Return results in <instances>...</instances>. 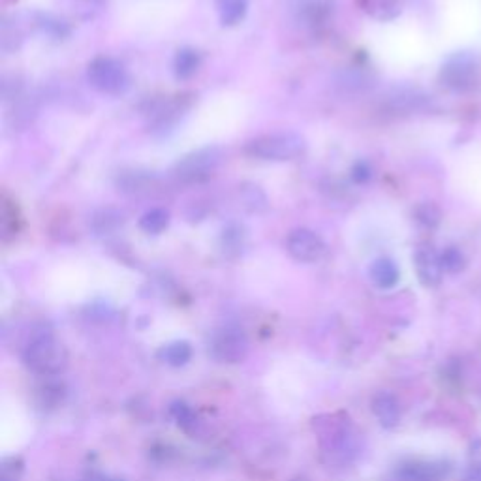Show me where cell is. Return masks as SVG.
Here are the masks:
<instances>
[{"instance_id": "16", "label": "cell", "mask_w": 481, "mask_h": 481, "mask_svg": "<svg viewBox=\"0 0 481 481\" xmlns=\"http://www.w3.org/2000/svg\"><path fill=\"white\" fill-rule=\"evenodd\" d=\"M158 360L164 361L165 365L175 367V369L184 367V365H188V361L192 360V346H191V343H186V341H174V343L160 348Z\"/></svg>"}, {"instance_id": "2", "label": "cell", "mask_w": 481, "mask_h": 481, "mask_svg": "<svg viewBox=\"0 0 481 481\" xmlns=\"http://www.w3.org/2000/svg\"><path fill=\"white\" fill-rule=\"evenodd\" d=\"M245 153L265 162H289L307 153V139L298 132L265 134L248 141Z\"/></svg>"}, {"instance_id": "7", "label": "cell", "mask_w": 481, "mask_h": 481, "mask_svg": "<svg viewBox=\"0 0 481 481\" xmlns=\"http://www.w3.org/2000/svg\"><path fill=\"white\" fill-rule=\"evenodd\" d=\"M325 431H320V444L325 455H329L333 461L344 463L353 453V432H352V423L348 422V417L343 420H334V415L329 417V422L324 423Z\"/></svg>"}, {"instance_id": "8", "label": "cell", "mask_w": 481, "mask_h": 481, "mask_svg": "<svg viewBox=\"0 0 481 481\" xmlns=\"http://www.w3.org/2000/svg\"><path fill=\"white\" fill-rule=\"evenodd\" d=\"M288 254L299 263H318L324 260L327 246L322 237L307 227L294 229L286 239Z\"/></svg>"}, {"instance_id": "31", "label": "cell", "mask_w": 481, "mask_h": 481, "mask_svg": "<svg viewBox=\"0 0 481 481\" xmlns=\"http://www.w3.org/2000/svg\"><path fill=\"white\" fill-rule=\"evenodd\" d=\"M370 177H372V167L369 165V162H365V160L355 162V165L352 167V179H353L355 183L363 184V183H367Z\"/></svg>"}, {"instance_id": "15", "label": "cell", "mask_w": 481, "mask_h": 481, "mask_svg": "<svg viewBox=\"0 0 481 481\" xmlns=\"http://www.w3.org/2000/svg\"><path fill=\"white\" fill-rule=\"evenodd\" d=\"M246 246V229L241 224H227L220 234V248L229 258H237L243 254Z\"/></svg>"}, {"instance_id": "20", "label": "cell", "mask_w": 481, "mask_h": 481, "mask_svg": "<svg viewBox=\"0 0 481 481\" xmlns=\"http://www.w3.org/2000/svg\"><path fill=\"white\" fill-rule=\"evenodd\" d=\"M122 224H124V217H122V213L115 211V209H102V211H98L91 220V227L98 236L111 234V232H115V229H119Z\"/></svg>"}, {"instance_id": "12", "label": "cell", "mask_w": 481, "mask_h": 481, "mask_svg": "<svg viewBox=\"0 0 481 481\" xmlns=\"http://www.w3.org/2000/svg\"><path fill=\"white\" fill-rule=\"evenodd\" d=\"M372 414L384 429H393L401 422V405L389 391H380L372 396Z\"/></svg>"}, {"instance_id": "3", "label": "cell", "mask_w": 481, "mask_h": 481, "mask_svg": "<svg viewBox=\"0 0 481 481\" xmlns=\"http://www.w3.org/2000/svg\"><path fill=\"white\" fill-rule=\"evenodd\" d=\"M479 60L470 51H457L450 55L438 72V81L442 83V87L457 94L474 91L479 85Z\"/></svg>"}, {"instance_id": "26", "label": "cell", "mask_w": 481, "mask_h": 481, "mask_svg": "<svg viewBox=\"0 0 481 481\" xmlns=\"http://www.w3.org/2000/svg\"><path fill=\"white\" fill-rule=\"evenodd\" d=\"M414 217H415L417 224H422L427 229H434V227L441 226L442 211L438 209V205H434L431 201H425V203H420L415 207Z\"/></svg>"}, {"instance_id": "22", "label": "cell", "mask_w": 481, "mask_h": 481, "mask_svg": "<svg viewBox=\"0 0 481 481\" xmlns=\"http://www.w3.org/2000/svg\"><path fill=\"white\" fill-rule=\"evenodd\" d=\"M170 414L175 420V423L186 431V432H196L200 427V417L196 412L188 406L184 401H174L170 406Z\"/></svg>"}, {"instance_id": "4", "label": "cell", "mask_w": 481, "mask_h": 481, "mask_svg": "<svg viewBox=\"0 0 481 481\" xmlns=\"http://www.w3.org/2000/svg\"><path fill=\"white\" fill-rule=\"evenodd\" d=\"M91 87L102 94L119 96L130 89V74L122 62L111 57H98L87 68Z\"/></svg>"}, {"instance_id": "14", "label": "cell", "mask_w": 481, "mask_h": 481, "mask_svg": "<svg viewBox=\"0 0 481 481\" xmlns=\"http://www.w3.org/2000/svg\"><path fill=\"white\" fill-rule=\"evenodd\" d=\"M360 8L376 21H393L401 15V0H358Z\"/></svg>"}, {"instance_id": "18", "label": "cell", "mask_w": 481, "mask_h": 481, "mask_svg": "<svg viewBox=\"0 0 481 481\" xmlns=\"http://www.w3.org/2000/svg\"><path fill=\"white\" fill-rule=\"evenodd\" d=\"M155 175L149 172H139V170H132V172H122L117 179V186L119 191L124 194H139L149 191V184L153 183Z\"/></svg>"}, {"instance_id": "10", "label": "cell", "mask_w": 481, "mask_h": 481, "mask_svg": "<svg viewBox=\"0 0 481 481\" xmlns=\"http://www.w3.org/2000/svg\"><path fill=\"white\" fill-rule=\"evenodd\" d=\"M450 474L451 465L448 461H427V459L406 461L395 472L399 481H446Z\"/></svg>"}, {"instance_id": "6", "label": "cell", "mask_w": 481, "mask_h": 481, "mask_svg": "<svg viewBox=\"0 0 481 481\" xmlns=\"http://www.w3.org/2000/svg\"><path fill=\"white\" fill-rule=\"evenodd\" d=\"M209 350L217 361L236 365L245 361L248 355V339L241 327L224 325L213 333Z\"/></svg>"}, {"instance_id": "21", "label": "cell", "mask_w": 481, "mask_h": 481, "mask_svg": "<svg viewBox=\"0 0 481 481\" xmlns=\"http://www.w3.org/2000/svg\"><path fill=\"white\" fill-rule=\"evenodd\" d=\"M170 226V213L165 209H151L139 218V227L149 236H160Z\"/></svg>"}, {"instance_id": "35", "label": "cell", "mask_w": 481, "mask_h": 481, "mask_svg": "<svg viewBox=\"0 0 481 481\" xmlns=\"http://www.w3.org/2000/svg\"><path fill=\"white\" fill-rule=\"evenodd\" d=\"M102 481H120V479H110V477H103Z\"/></svg>"}, {"instance_id": "28", "label": "cell", "mask_w": 481, "mask_h": 481, "mask_svg": "<svg viewBox=\"0 0 481 481\" xmlns=\"http://www.w3.org/2000/svg\"><path fill=\"white\" fill-rule=\"evenodd\" d=\"M38 27L46 36L53 40H65L70 34V27L62 19H57L53 15H40Z\"/></svg>"}, {"instance_id": "11", "label": "cell", "mask_w": 481, "mask_h": 481, "mask_svg": "<svg viewBox=\"0 0 481 481\" xmlns=\"http://www.w3.org/2000/svg\"><path fill=\"white\" fill-rule=\"evenodd\" d=\"M333 15V0H301L298 21L308 29H322Z\"/></svg>"}, {"instance_id": "17", "label": "cell", "mask_w": 481, "mask_h": 481, "mask_svg": "<svg viewBox=\"0 0 481 481\" xmlns=\"http://www.w3.org/2000/svg\"><path fill=\"white\" fill-rule=\"evenodd\" d=\"M201 67V55L194 48H183L175 53L174 72L179 79H191Z\"/></svg>"}, {"instance_id": "24", "label": "cell", "mask_w": 481, "mask_h": 481, "mask_svg": "<svg viewBox=\"0 0 481 481\" xmlns=\"http://www.w3.org/2000/svg\"><path fill=\"white\" fill-rule=\"evenodd\" d=\"M442 258V267L446 273L457 275V273H463L468 265V260L465 256V253L459 246H448L441 253Z\"/></svg>"}, {"instance_id": "23", "label": "cell", "mask_w": 481, "mask_h": 481, "mask_svg": "<svg viewBox=\"0 0 481 481\" xmlns=\"http://www.w3.org/2000/svg\"><path fill=\"white\" fill-rule=\"evenodd\" d=\"M19 232V215L17 209L12 205V201H6L4 198L0 200V236L4 241L10 237H15Z\"/></svg>"}, {"instance_id": "32", "label": "cell", "mask_w": 481, "mask_h": 481, "mask_svg": "<svg viewBox=\"0 0 481 481\" xmlns=\"http://www.w3.org/2000/svg\"><path fill=\"white\" fill-rule=\"evenodd\" d=\"M463 481H481V467H470L463 477Z\"/></svg>"}, {"instance_id": "30", "label": "cell", "mask_w": 481, "mask_h": 481, "mask_svg": "<svg viewBox=\"0 0 481 481\" xmlns=\"http://www.w3.org/2000/svg\"><path fill=\"white\" fill-rule=\"evenodd\" d=\"M0 481H17L21 472H23V463L19 459H10V461L3 463V468H0Z\"/></svg>"}, {"instance_id": "33", "label": "cell", "mask_w": 481, "mask_h": 481, "mask_svg": "<svg viewBox=\"0 0 481 481\" xmlns=\"http://www.w3.org/2000/svg\"><path fill=\"white\" fill-rule=\"evenodd\" d=\"M85 3H91V4H98V3H102V0H85Z\"/></svg>"}, {"instance_id": "13", "label": "cell", "mask_w": 481, "mask_h": 481, "mask_svg": "<svg viewBox=\"0 0 481 481\" xmlns=\"http://www.w3.org/2000/svg\"><path fill=\"white\" fill-rule=\"evenodd\" d=\"M369 275L376 286L382 288V289H389V288L396 286V282H399L401 271L391 258H379L370 263Z\"/></svg>"}, {"instance_id": "29", "label": "cell", "mask_w": 481, "mask_h": 481, "mask_svg": "<svg viewBox=\"0 0 481 481\" xmlns=\"http://www.w3.org/2000/svg\"><path fill=\"white\" fill-rule=\"evenodd\" d=\"M65 386H62L60 382H46L44 386L40 387V406L44 408H49V406H57L58 403H62V399H65Z\"/></svg>"}, {"instance_id": "34", "label": "cell", "mask_w": 481, "mask_h": 481, "mask_svg": "<svg viewBox=\"0 0 481 481\" xmlns=\"http://www.w3.org/2000/svg\"><path fill=\"white\" fill-rule=\"evenodd\" d=\"M291 481H308L307 477H296V479H291Z\"/></svg>"}, {"instance_id": "19", "label": "cell", "mask_w": 481, "mask_h": 481, "mask_svg": "<svg viewBox=\"0 0 481 481\" xmlns=\"http://www.w3.org/2000/svg\"><path fill=\"white\" fill-rule=\"evenodd\" d=\"M220 23L224 27H236L246 15L248 0H217Z\"/></svg>"}, {"instance_id": "9", "label": "cell", "mask_w": 481, "mask_h": 481, "mask_svg": "<svg viewBox=\"0 0 481 481\" xmlns=\"http://www.w3.org/2000/svg\"><path fill=\"white\" fill-rule=\"evenodd\" d=\"M414 265H415V273L420 282L425 288H436L441 286L442 279H444V267H442V258L438 250L429 245V243H422L417 245L414 250Z\"/></svg>"}, {"instance_id": "5", "label": "cell", "mask_w": 481, "mask_h": 481, "mask_svg": "<svg viewBox=\"0 0 481 481\" xmlns=\"http://www.w3.org/2000/svg\"><path fill=\"white\" fill-rule=\"evenodd\" d=\"M220 162H222V151L218 147H205L183 156L174 167V175L175 179L186 184L203 183L215 174Z\"/></svg>"}, {"instance_id": "27", "label": "cell", "mask_w": 481, "mask_h": 481, "mask_svg": "<svg viewBox=\"0 0 481 481\" xmlns=\"http://www.w3.org/2000/svg\"><path fill=\"white\" fill-rule=\"evenodd\" d=\"M425 96L412 93V91H401L391 96V103H393V110L396 111H415V110H422L425 106Z\"/></svg>"}, {"instance_id": "1", "label": "cell", "mask_w": 481, "mask_h": 481, "mask_svg": "<svg viewBox=\"0 0 481 481\" xmlns=\"http://www.w3.org/2000/svg\"><path fill=\"white\" fill-rule=\"evenodd\" d=\"M23 361L38 376H58L68 367V352L51 333H40L27 343Z\"/></svg>"}, {"instance_id": "25", "label": "cell", "mask_w": 481, "mask_h": 481, "mask_svg": "<svg viewBox=\"0 0 481 481\" xmlns=\"http://www.w3.org/2000/svg\"><path fill=\"white\" fill-rule=\"evenodd\" d=\"M241 200L250 213H262L267 209V198L256 184H243Z\"/></svg>"}]
</instances>
